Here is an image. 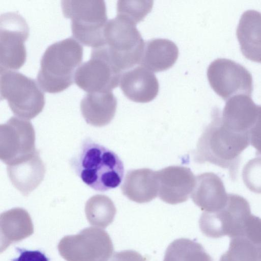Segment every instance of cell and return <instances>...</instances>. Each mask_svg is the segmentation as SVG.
Here are the masks:
<instances>
[{"label": "cell", "mask_w": 261, "mask_h": 261, "mask_svg": "<svg viewBox=\"0 0 261 261\" xmlns=\"http://www.w3.org/2000/svg\"><path fill=\"white\" fill-rule=\"evenodd\" d=\"M248 133L234 132L222 122L221 112L215 109L212 120L204 128L194 152V161L199 164L208 162L229 170L235 180L241 161V154L249 145Z\"/></svg>", "instance_id": "cell-1"}, {"label": "cell", "mask_w": 261, "mask_h": 261, "mask_svg": "<svg viewBox=\"0 0 261 261\" xmlns=\"http://www.w3.org/2000/svg\"><path fill=\"white\" fill-rule=\"evenodd\" d=\"M244 184L251 192L261 194V156L249 161L242 171Z\"/></svg>", "instance_id": "cell-27"}, {"label": "cell", "mask_w": 261, "mask_h": 261, "mask_svg": "<svg viewBox=\"0 0 261 261\" xmlns=\"http://www.w3.org/2000/svg\"><path fill=\"white\" fill-rule=\"evenodd\" d=\"M35 132L32 123L17 117H11L0 125V159L7 165L21 162L33 154Z\"/></svg>", "instance_id": "cell-12"}, {"label": "cell", "mask_w": 261, "mask_h": 261, "mask_svg": "<svg viewBox=\"0 0 261 261\" xmlns=\"http://www.w3.org/2000/svg\"><path fill=\"white\" fill-rule=\"evenodd\" d=\"M178 49L172 41L153 39L145 43L139 64L152 72L166 70L176 62Z\"/></svg>", "instance_id": "cell-21"}, {"label": "cell", "mask_w": 261, "mask_h": 261, "mask_svg": "<svg viewBox=\"0 0 261 261\" xmlns=\"http://www.w3.org/2000/svg\"><path fill=\"white\" fill-rule=\"evenodd\" d=\"M1 99H6L17 117L29 120L43 109L45 96L36 81L17 71H1Z\"/></svg>", "instance_id": "cell-6"}, {"label": "cell", "mask_w": 261, "mask_h": 261, "mask_svg": "<svg viewBox=\"0 0 261 261\" xmlns=\"http://www.w3.org/2000/svg\"><path fill=\"white\" fill-rule=\"evenodd\" d=\"M29 36L25 19L18 12H9L0 17V69L16 70L24 64V43Z\"/></svg>", "instance_id": "cell-9"}, {"label": "cell", "mask_w": 261, "mask_h": 261, "mask_svg": "<svg viewBox=\"0 0 261 261\" xmlns=\"http://www.w3.org/2000/svg\"><path fill=\"white\" fill-rule=\"evenodd\" d=\"M19 255L12 261H49L48 258L39 250H28L17 248Z\"/></svg>", "instance_id": "cell-29"}, {"label": "cell", "mask_w": 261, "mask_h": 261, "mask_svg": "<svg viewBox=\"0 0 261 261\" xmlns=\"http://www.w3.org/2000/svg\"><path fill=\"white\" fill-rule=\"evenodd\" d=\"M251 215L248 201L240 195L229 193L223 208L214 212H204L201 214L199 227L202 232L210 238L227 236L232 238L243 234Z\"/></svg>", "instance_id": "cell-7"}, {"label": "cell", "mask_w": 261, "mask_h": 261, "mask_svg": "<svg viewBox=\"0 0 261 261\" xmlns=\"http://www.w3.org/2000/svg\"><path fill=\"white\" fill-rule=\"evenodd\" d=\"M158 195L164 202L176 204L186 201L192 193L196 177L190 168L171 166L156 171Z\"/></svg>", "instance_id": "cell-13"}, {"label": "cell", "mask_w": 261, "mask_h": 261, "mask_svg": "<svg viewBox=\"0 0 261 261\" xmlns=\"http://www.w3.org/2000/svg\"><path fill=\"white\" fill-rule=\"evenodd\" d=\"M237 36L243 55L261 63V13L254 10L244 12L239 20Z\"/></svg>", "instance_id": "cell-19"}, {"label": "cell", "mask_w": 261, "mask_h": 261, "mask_svg": "<svg viewBox=\"0 0 261 261\" xmlns=\"http://www.w3.org/2000/svg\"><path fill=\"white\" fill-rule=\"evenodd\" d=\"M153 1L120 0L117 3V15L136 24L151 11Z\"/></svg>", "instance_id": "cell-26"}, {"label": "cell", "mask_w": 261, "mask_h": 261, "mask_svg": "<svg viewBox=\"0 0 261 261\" xmlns=\"http://www.w3.org/2000/svg\"><path fill=\"white\" fill-rule=\"evenodd\" d=\"M122 73L101 46L92 48L90 59L76 69L74 82L87 93L112 91L118 86Z\"/></svg>", "instance_id": "cell-10"}, {"label": "cell", "mask_w": 261, "mask_h": 261, "mask_svg": "<svg viewBox=\"0 0 261 261\" xmlns=\"http://www.w3.org/2000/svg\"><path fill=\"white\" fill-rule=\"evenodd\" d=\"M103 36V46L121 72L139 64L145 43L136 24L117 15L107 22Z\"/></svg>", "instance_id": "cell-5"}, {"label": "cell", "mask_w": 261, "mask_h": 261, "mask_svg": "<svg viewBox=\"0 0 261 261\" xmlns=\"http://www.w3.org/2000/svg\"><path fill=\"white\" fill-rule=\"evenodd\" d=\"M207 77L212 88L224 100L240 94L251 96L252 75L234 61L225 58L215 60L207 68Z\"/></svg>", "instance_id": "cell-11"}, {"label": "cell", "mask_w": 261, "mask_h": 261, "mask_svg": "<svg viewBox=\"0 0 261 261\" xmlns=\"http://www.w3.org/2000/svg\"><path fill=\"white\" fill-rule=\"evenodd\" d=\"M1 252L11 243L19 241L33 233L31 217L24 209L16 207L1 215Z\"/></svg>", "instance_id": "cell-22"}, {"label": "cell", "mask_w": 261, "mask_h": 261, "mask_svg": "<svg viewBox=\"0 0 261 261\" xmlns=\"http://www.w3.org/2000/svg\"><path fill=\"white\" fill-rule=\"evenodd\" d=\"M228 194L221 178L213 172H206L196 177L191 193L193 202L206 212H214L226 204Z\"/></svg>", "instance_id": "cell-15"}, {"label": "cell", "mask_w": 261, "mask_h": 261, "mask_svg": "<svg viewBox=\"0 0 261 261\" xmlns=\"http://www.w3.org/2000/svg\"><path fill=\"white\" fill-rule=\"evenodd\" d=\"M70 165L85 184L97 191L117 187L123 176V164L119 156L90 138L83 141Z\"/></svg>", "instance_id": "cell-2"}, {"label": "cell", "mask_w": 261, "mask_h": 261, "mask_svg": "<svg viewBox=\"0 0 261 261\" xmlns=\"http://www.w3.org/2000/svg\"><path fill=\"white\" fill-rule=\"evenodd\" d=\"M220 261H261V227L248 228L243 235L232 238Z\"/></svg>", "instance_id": "cell-23"}, {"label": "cell", "mask_w": 261, "mask_h": 261, "mask_svg": "<svg viewBox=\"0 0 261 261\" xmlns=\"http://www.w3.org/2000/svg\"><path fill=\"white\" fill-rule=\"evenodd\" d=\"M83 47L75 38L69 37L49 46L42 56L37 76L43 91L57 93L69 87L81 65Z\"/></svg>", "instance_id": "cell-3"}, {"label": "cell", "mask_w": 261, "mask_h": 261, "mask_svg": "<svg viewBox=\"0 0 261 261\" xmlns=\"http://www.w3.org/2000/svg\"><path fill=\"white\" fill-rule=\"evenodd\" d=\"M7 171L13 186L23 196H28L44 179L45 165L38 150L30 157L17 163L7 165Z\"/></svg>", "instance_id": "cell-16"}, {"label": "cell", "mask_w": 261, "mask_h": 261, "mask_svg": "<svg viewBox=\"0 0 261 261\" xmlns=\"http://www.w3.org/2000/svg\"><path fill=\"white\" fill-rule=\"evenodd\" d=\"M156 171L142 168L127 172L121 186L123 194L129 200L139 203H147L158 195Z\"/></svg>", "instance_id": "cell-20"}, {"label": "cell", "mask_w": 261, "mask_h": 261, "mask_svg": "<svg viewBox=\"0 0 261 261\" xmlns=\"http://www.w3.org/2000/svg\"><path fill=\"white\" fill-rule=\"evenodd\" d=\"M61 7L64 17L71 19L74 38L92 48L105 45L103 31L108 21L105 1L64 0Z\"/></svg>", "instance_id": "cell-4"}, {"label": "cell", "mask_w": 261, "mask_h": 261, "mask_svg": "<svg viewBox=\"0 0 261 261\" xmlns=\"http://www.w3.org/2000/svg\"><path fill=\"white\" fill-rule=\"evenodd\" d=\"M106 261H147V260L135 250H125L115 252L109 259Z\"/></svg>", "instance_id": "cell-30"}, {"label": "cell", "mask_w": 261, "mask_h": 261, "mask_svg": "<svg viewBox=\"0 0 261 261\" xmlns=\"http://www.w3.org/2000/svg\"><path fill=\"white\" fill-rule=\"evenodd\" d=\"M58 247L66 261H106L112 256L114 250L109 234L100 228L92 227L64 237Z\"/></svg>", "instance_id": "cell-8"}, {"label": "cell", "mask_w": 261, "mask_h": 261, "mask_svg": "<svg viewBox=\"0 0 261 261\" xmlns=\"http://www.w3.org/2000/svg\"><path fill=\"white\" fill-rule=\"evenodd\" d=\"M259 107L253 102L251 96L245 94L235 95L226 101L221 112V120L234 132L248 133L257 119Z\"/></svg>", "instance_id": "cell-17"}, {"label": "cell", "mask_w": 261, "mask_h": 261, "mask_svg": "<svg viewBox=\"0 0 261 261\" xmlns=\"http://www.w3.org/2000/svg\"><path fill=\"white\" fill-rule=\"evenodd\" d=\"M163 261H213L200 243L187 238L171 242L167 247Z\"/></svg>", "instance_id": "cell-24"}, {"label": "cell", "mask_w": 261, "mask_h": 261, "mask_svg": "<svg viewBox=\"0 0 261 261\" xmlns=\"http://www.w3.org/2000/svg\"><path fill=\"white\" fill-rule=\"evenodd\" d=\"M250 143L256 150V154L261 156V106L258 116L249 130Z\"/></svg>", "instance_id": "cell-28"}, {"label": "cell", "mask_w": 261, "mask_h": 261, "mask_svg": "<svg viewBox=\"0 0 261 261\" xmlns=\"http://www.w3.org/2000/svg\"><path fill=\"white\" fill-rule=\"evenodd\" d=\"M85 211L91 225L103 228L113 221L116 213L113 201L107 196L101 194L89 198L86 203Z\"/></svg>", "instance_id": "cell-25"}, {"label": "cell", "mask_w": 261, "mask_h": 261, "mask_svg": "<svg viewBox=\"0 0 261 261\" xmlns=\"http://www.w3.org/2000/svg\"><path fill=\"white\" fill-rule=\"evenodd\" d=\"M119 83L123 94L136 102L151 101L159 92V84L156 76L152 71L142 66L122 72Z\"/></svg>", "instance_id": "cell-14"}, {"label": "cell", "mask_w": 261, "mask_h": 261, "mask_svg": "<svg viewBox=\"0 0 261 261\" xmlns=\"http://www.w3.org/2000/svg\"><path fill=\"white\" fill-rule=\"evenodd\" d=\"M117 106V99L112 91L87 93L81 101L80 110L88 124L101 127L112 120Z\"/></svg>", "instance_id": "cell-18"}]
</instances>
